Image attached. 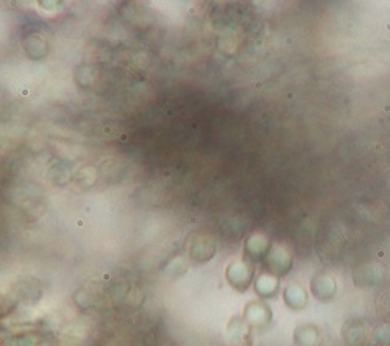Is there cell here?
I'll return each instance as SVG.
<instances>
[{"label":"cell","instance_id":"obj_3","mask_svg":"<svg viewBox=\"0 0 390 346\" xmlns=\"http://www.w3.org/2000/svg\"><path fill=\"white\" fill-rule=\"evenodd\" d=\"M286 301L287 304L294 307V309H301L306 304L307 297L303 288L300 287H291L289 291L286 292Z\"/></svg>","mask_w":390,"mask_h":346},{"label":"cell","instance_id":"obj_7","mask_svg":"<svg viewBox=\"0 0 390 346\" xmlns=\"http://www.w3.org/2000/svg\"><path fill=\"white\" fill-rule=\"evenodd\" d=\"M378 346H382V345H378Z\"/></svg>","mask_w":390,"mask_h":346},{"label":"cell","instance_id":"obj_2","mask_svg":"<svg viewBox=\"0 0 390 346\" xmlns=\"http://www.w3.org/2000/svg\"><path fill=\"white\" fill-rule=\"evenodd\" d=\"M337 286L336 281L330 275H317L312 279V292L319 300L330 301L336 295Z\"/></svg>","mask_w":390,"mask_h":346},{"label":"cell","instance_id":"obj_6","mask_svg":"<svg viewBox=\"0 0 390 346\" xmlns=\"http://www.w3.org/2000/svg\"><path fill=\"white\" fill-rule=\"evenodd\" d=\"M61 2H62V0H40L42 8H47V10L56 8V6H58Z\"/></svg>","mask_w":390,"mask_h":346},{"label":"cell","instance_id":"obj_5","mask_svg":"<svg viewBox=\"0 0 390 346\" xmlns=\"http://www.w3.org/2000/svg\"><path fill=\"white\" fill-rule=\"evenodd\" d=\"M378 309H380V313H382V315L390 320V291L384 292L380 297Z\"/></svg>","mask_w":390,"mask_h":346},{"label":"cell","instance_id":"obj_4","mask_svg":"<svg viewBox=\"0 0 390 346\" xmlns=\"http://www.w3.org/2000/svg\"><path fill=\"white\" fill-rule=\"evenodd\" d=\"M373 336H375V340L378 342V345L389 346L390 345V323L380 325L378 328L375 329Z\"/></svg>","mask_w":390,"mask_h":346},{"label":"cell","instance_id":"obj_1","mask_svg":"<svg viewBox=\"0 0 390 346\" xmlns=\"http://www.w3.org/2000/svg\"><path fill=\"white\" fill-rule=\"evenodd\" d=\"M355 284L361 288H373L384 279V267L378 262H368L357 267L353 273Z\"/></svg>","mask_w":390,"mask_h":346}]
</instances>
